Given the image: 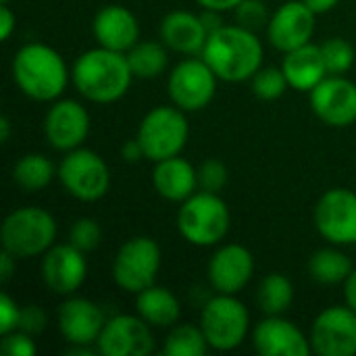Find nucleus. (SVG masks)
<instances>
[{
    "mask_svg": "<svg viewBox=\"0 0 356 356\" xmlns=\"http://www.w3.org/2000/svg\"><path fill=\"white\" fill-rule=\"evenodd\" d=\"M159 35L169 50L188 56H200L209 40V31L202 23V17L190 10H173L163 17Z\"/></svg>",
    "mask_w": 356,
    "mask_h": 356,
    "instance_id": "22",
    "label": "nucleus"
},
{
    "mask_svg": "<svg viewBox=\"0 0 356 356\" xmlns=\"http://www.w3.org/2000/svg\"><path fill=\"white\" fill-rule=\"evenodd\" d=\"M152 186L165 200L184 202L198 190V169L192 167L186 159L171 156L154 163Z\"/></svg>",
    "mask_w": 356,
    "mask_h": 356,
    "instance_id": "23",
    "label": "nucleus"
},
{
    "mask_svg": "<svg viewBox=\"0 0 356 356\" xmlns=\"http://www.w3.org/2000/svg\"><path fill=\"white\" fill-rule=\"evenodd\" d=\"M202 8H211V10H219V13H225V10H236V6L242 2V0H196Z\"/></svg>",
    "mask_w": 356,
    "mask_h": 356,
    "instance_id": "42",
    "label": "nucleus"
},
{
    "mask_svg": "<svg viewBox=\"0 0 356 356\" xmlns=\"http://www.w3.org/2000/svg\"><path fill=\"white\" fill-rule=\"evenodd\" d=\"M90 134L88 108L71 98L56 100L44 117V136L54 150L69 152L79 148Z\"/></svg>",
    "mask_w": 356,
    "mask_h": 356,
    "instance_id": "15",
    "label": "nucleus"
},
{
    "mask_svg": "<svg viewBox=\"0 0 356 356\" xmlns=\"http://www.w3.org/2000/svg\"><path fill=\"white\" fill-rule=\"evenodd\" d=\"M121 156H123V161H125V163H138V161L146 159L144 148H142V144H140V140H138V138L127 140V142L123 144V148H121Z\"/></svg>",
    "mask_w": 356,
    "mask_h": 356,
    "instance_id": "40",
    "label": "nucleus"
},
{
    "mask_svg": "<svg viewBox=\"0 0 356 356\" xmlns=\"http://www.w3.org/2000/svg\"><path fill=\"white\" fill-rule=\"evenodd\" d=\"M315 17L317 15L305 4V0L286 2L271 15L267 23L271 46L286 54L309 44L315 33Z\"/></svg>",
    "mask_w": 356,
    "mask_h": 356,
    "instance_id": "17",
    "label": "nucleus"
},
{
    "mask_svg": "<svg viewBox=\"0 0 356 356\" xmlns=\"http://www.w3.org/2000/svg\"><path fill=\"white\" fill-rule=\"evenodd\" d=\"M217 79L219 77L213 73L202 56L186 58L169 73V98L177 108L186 113L202 111L215 98Z\"/></svg>",
    "mask_w": 356,
    "mask_h": 356,
    "instance_id": "10",
    "label": "nucleus"
},
{
    "mask_svg": "<svg viewBox=\"0 0 356 356\" xmlns=\"http://www.w3.org/2000/svg\"><path fill=\"white\" fill-rule=\"evenodd\" d=\"M8 136H10V121L8 117H2L0 119V142H8Z\"/></svg>",
    "mask_w": 356,
    "mask_h": 356,
    "instance_id": "46",
    "label": "nucleus"
},
{
    "mask_svg": "<svg viewBox=\"0 0 356 356\" xmlns=\"http://www.w3.org/2000/svg\"><path fill=\"white\" fill-rule=\"evenodd\" d=\"M15 27H17V17L8 8V2H2V6H0V38L6 42L13 35Z\"/></svg>",
    "mask_w": 356,
    "mask_h": 356,
    "instance_id": "39",
    "label": "nucleus"
},
{
    "mask_svg": "<svg viewBox=\"0 0 356 356\" xmlns=\"http://www.w3.org/2000/svg\"><path fill=\"white\" fill-rule=\"evenodd\" d=\"M200 327L211 348L227 353L240 348L248 338L250 315L244 302L236 298V294H217L204 305Z\"/></svg>",
    "mask_w": 356,
    "mask_h": 356,
    "instance_id": "7",
    "label": "nucleus"
},
{
    "mask_svg": "<svg viewBox=\"0 0 356 356\" xmlns=\"http://www.w3.org/2000/svg\"><path fill=\"white\" fill-rule=\"evenodd\" d=\"M92 31L98 46L117 52H127L140 40V23L136 15L121 4L102 6L94 17Z\"/></svg>",
    "mask_w": 356,
    "mask_h": 356,
    "instance_id": "21",
    "label": "nucleus"
},
{
    "mask_svg": "<svg viewBox=\"0 0 356 356\" xmlns=\"http://www.w3.org/2000/svg\"><path fill=\"white\" fill-rule=\"evenodd\" d=\"M257 300L265 315H284L292 307L294 286L286 275L269 273L259 284Z\"/></svg>",
    "mask_w": 356,
    "mask_h": 356,
    "instance_id": "29",
    "label": "nucleus"
},
{
    "mask_svg": "<svg viewBox=\"0 0 356 356\" xmlns=\"http://www.w3.org/2000/svg\"><path fill=\"white\" fill-rule=\"evenodd\" d=\"M60 336L69 344H96L106 323L104 311L88 298H67L56 313Z\"/></svg>",
    "mask_w": 356,
    "mask_h": 356,
    "instance_id": "20",
    "label": "nucleus"
},
{
    "mask_svg": "<svg viewBox=\"0 0 356 356\" xmlns=\"http://www.w3.org/2000/svg\"><path fill=\"white\" fill-rule=\"evenodd\" d=\"M56 221L54 217L40 207H23L6 215L0 240L2 250L10 252L17 259L40 257L54 246L56 240Z\"/></svg>",
    "mask_w": 356,
    "mask_h": 356,
    "instance_id": "5",
    "label": "nucleus"
},
{
    "mask_svg": "<svg viewBox=\"0 0 356 356\" xmlns=\"http://www.w3.org/2000/svg\"><path fill=\"white\" fill-rule=\"evenodd\" d=\"M236 19H238V25H242L250 31H257V29L265 27L271 17H269V10L263 0H242L236 6Z\"/></svg>",
    "mask_w": 356,
    "mask_h": 356,
    "instance_id": "35",
    "label": "nucleus"
},
{
    "mask_svg": "<svg viewBox=\"0 0 356 356\" xmlns=\"http://www.w3.org/2000/svg\"><path fill=\"white\" fill-rule=\"evenodd\" d=\"M140 315H115L106 319L96 342L102 356H148L154 350V336Z\"/></svg>",
    "mask_w": 356,
    "mask_h": 356,
    "instance_id": "13",
    "label": "nucleus"
},
{
    "mask_svg": "<svg viewBox=\"0 0 356 356\" xmlns=\"http://www.w3.org/2000/svg\"><path fill=\"white\" fill-rule=\"evenodd\" d=\"M131 79L134 73L127 54L102 46L79 54L71 69V81L77 92L96 104H111L123 98Z\"/></svg>",
    "mask_w": 356,
    "mask_h": 356,
    "instance_id": "1",
    "label": "nucleus"
},
{
    "mask_svg": "<svg viewBox=\"0 0 356 356\" xmlns=\"http://www.w3.org/2000/svg\"><path fill=\"white\" fill-rule=\"evenodd\" d=\"M19 317H21V307L8 296H0V334H10L19 330Z\"/></svg>",
    "mask_w": 356,
    "mask_h": 356,
    "instance_id": "38",
    "label": "nucleus"
},
{
    "mask_svg": "<svg viewBox=\"0 0 356 356\" xmlns=\"http://www.w3.org/2000/svg\"><path fill=\"white\" fill-rule=\"evenodd\" d=\"M19 330L29 334V336H38L46 330V313L44 309H40L38 305H27L21 307V317H19Z\"/></svg>",
    "mask_w": 356,
    "mask_h": 356,
    "instance_id": "37",
    "label": "nucleus"
},
{
    "mask_svg": "<svg viewBox=\"0 0 356 356\" xmlns=\"http://www.w3.org/2000/svg\"><path fill=\"white\" fill-rule=\"evenodd\" d=\"M311 348L319 356L356 355V311L336 305L321 311L311 325Z\"/></svg>",
    "mask_w": 356,
    "mask_h": 356,
    "instance_id": "11",
    "label": "nucleus"
},
{
    "mask_svg": "<svg viewBox=\"0 0 356 356\" xmlns=\"http://www.w3.org/2000/svg\"><path fill=\"white\" fill-rule=\"evenodd\" d=\"M232 213L225 200L215 192H196L181 202L177 213V229L192 246H217L229 232Z\"/></svg>",
    "mask_w": 356,
    "mask_h": 356,
    "instance_id": "4",
    "label": "nucleus"
},
{
    "mask_svg": "<svg viewBox=\"0 0 356 356\" xmlns=\"http://www.w3.org/2000/svg\"><path fill=\"white\" fill-rule=\"evenodd\" d=\"M282 69L286 73V79L290 88L300 92H311L317 83H321L330 73L323 60L321 46L317 44H305L296 50L286 52Z\"/></svg>",
    "mask_w": 356,
    "mask_h": 356,
    "instance_id": "24",
    "label": "nucleus"
},
{
    "mask_svg": "<svg viewBox=\"0 0 356 356\" xmlns=\"http://www.w3.org/2000/svg\"><path fill=\"white\" fill-rule=\"evenodd\" d=\"M254 273V257L242 244L221 246L209 261V282L217 294L242 292Z\"/></svg>",
    "mask_w": 356,
    "mask_h": 356,
    "instance_id": "18",
    "label": "nucleus"
},
{
    "mask_svg": "<svg viewBox=\"0 0 356 356\" xmlns=\"http://www.w3.org/2000/svg\"><path fill=\"white\" fill-rule=\"evenodd\" d=\"M190 125L186 111L173 106H156L148 111L138 127V140L148 161L159 163L181 154L188 144Z\"/></svg>",
    "mask_w": 356,
    "mask_h": 356,
    "instance_id": "6",
    "label": "nucleus"
},
{
    "mask_svg": "<svg viewBox=\"0 0 356 356\" xmlns=\"http://www.w3.org/2000/svg\"><path fill=\"white\" fill-rule=\"evenodd\" d=\"M31 338L33 336H29L21 330H15V332L2 336L0 350L4 356H33L38 353V348Z\"/></svg>",
    "mask_w": 356,
    "mask_h": 356,
    "instance_id": "36",
    "label": "nucleus"
},
{
    "mask_svg": "<svg viewBox=\"0 0 356 356\" xmlns=\"http://www.w3.org/2000/svg\"><path fill=\"white\" fill-rule=\"evenodd\" d=\"M79 248L69 244H54L42 259V282L44 286L58 294H75L88 277V261Z\"/></svg>",
    "mask_w": 356,
    "mask_h": 356,
    "instance_id": "16",
    "label": "nucleus"
},
{
    "mask_svg": "<svg viewBox=\"0 0 356 356\" xmlns=\"http://www.w3.org/2000/svg\"><path fill=\"white\" fill-rule=\"evenodd\" d=\"M69 242L79 248L81 252H92L100 246L102 242V229L98 225L96 219H90V217H81L77 219L73 225H71V232H69Z\"/></svg>",
    "mask_w": 356,
    "mask_h": 356,
    "instance_id": "33",
    "label": "nucleus"
},
{
    "mask_svg": "<svg viewBox=\"0 0 356 356\" xmlns=\"http://www.w3.org/2000/svg\"><path fill=\"white\" fill-rule=\"evenodd\" d=\"M15 267H17V257H13L10 252L2 250V254H0V282L2 284H6L13 277Z\"/></svg>",
    "mask_w": 356,
    "mask_h": 356,
    "instance_id": "41",
    "label": "nucleus"
},
{
    "mask_svg": "<svg viewBox=\"0 0 356 356\" xmlns=\"http://www.w3.org/2000/svg\"><path fill=\"white\" fill-rule=\"evenodd\" d=\"M200 17H202V23H204V27H207V31H209V33H213V31H217L219 27H223V25H225V23H223V19H221V13H219V10L204 8V13H202Z\"/></svg>",
    "mask_w": 356,
    "mask_h": 356,
    "instance_id": "43",
    "label": "nucleus"
},
{
    "mask_svg": "<svg viewBox=\"0 0 356 356\" xmlns=\"http://www.w3.org/2000/svg\"><path fill=\"white\" fill-rule=\"evenodd\" d=\"M323 60L330 75H344L355 65V48L344 38H330L321 44Z\"/></svg>",
    "mask_w": 356,
    "mask_h": 356,
    "instance_id": "31",
    "label": "nucleus"
},
{
    "mask_svg": "<svg viewBox=\"0 0 356 356\" xmlns=\"http://www.w3.org/2000/svg\"><path fill=\"white\" fill-rule=\"evenodd\" d=\"M69 77L71 73L63 56L54 48L40 42L25 44L13 58V79L17 88L31 100H56L65 92Z\"/></svg>",
    "mask_w": 356,
    "mask_h": 356,
    "instance_id": "3",
    "label": "nucleus"
},
{
    "mask_svg": "<svg viewBox=\"0 0 356 356\" xmlns=\"http://www.w3.org/2000/svg\"><path fill=\"white\" fill-rule=\"evenodd\" d=\"M355 265L350 257H346L338 248H323L317 250L311 261H309V273L315 282L334 286V284H344L348 275L353 273Z\"/></svg>",
    "mask_w": 356,
    "mask_h": 356,
    "instance_id": "27",
    "label": "nucleus"
},
{
    "mask_svg": "<svg viewBox=\"0 0 356 356\" xmlns=\"http://www.w3.org/2000/svg\"><path fill=\"white\" fill-rule=\"evenodd\" d=\"M54 175H58V169H54V163L40 152L23 154L13 167V181L23 192L44 190L46 186H50Z\"/></svg>",
    "mask_w": 356,
    "mask_h": 356,
    "instance_id": "26",
    "label": "nucleus"
},
{
    "mask_svg": "<svg viewBox=\"0 0 356 356\" xmlns=\"http://www.w3.org/2000/svg\"><path fill=\"white\" fill-rule=\"evenodd\" d=\"M125 54L131 73L138 79H154L163 75L169 65L167 46L163 42H138Z\"/></svg>",
    "mask_w": 356,
    "mask_h": 356,
    "instance_id": "28",
    "label": "nucleus"
},
{
    "mask_svg": "<svg viewBox=\"0 0 356 356\" xmlns=\"http://www.w3.org/2000/svg\"><path fill=\"white\" fill-rule=\"evenodd\" d=\"M221 81L240 83L252 79L263 67V44L254 31L242 25H223L209 33L200 54Z\"/></svg>",
    "mask_w": 356,
    "mask_h": 356,
    "instance_id": "2",
    "label": "nucleus"
},
{
    "mask_svg": "<svg viewBox=\"0 0 356 356\" xmlns=\"http://www.w3.org/2000/svg\"><path fill=\"white\" fill-rule=\"evenodd\" d=\"M138 315L152 327H173L181 317V305L177 296L161 286H150L136 294Z\"/></svg>",
    "mask_w": 356,
    "mask_h": 356,
    "instance_id": "25",
    "label": "nucleus"
},
{
    "mask_svg": "<svg viewBox=\"0 0 356 356\" xmlns=\"http://www.w3.org/2000/svg\"><path fill=\"white\" fill-rule=\"evenodd\" d=\"M290 88L282 67H261L252 77V92L261 100H277Z\"/></svg>",
    "mask_w": 356,
    "mask_h": 356,
    "instance_id": "32",
    "label": "nucleus"
},
{
    "mask_svg": "<svg viewBox=\"0 0 356 356\" xmlns=\"http://www.w3.org/2000/svg\"><path fill=\"white\" fill-rule=\"evenodd\" d=\"M313 113L330 127H348L356 121V83L344 75H327L311 92Z\"/></svg>",
    "mask_w": 356,
    "mask_h": 356,
    "instance_id": "14",
    "label": "nucleus"
},
{
    "mask_svg": "<svg viewBox=\"0 0 356 356\" xmlns=\"http://www.w3.org/2000/svg\"><path fill=\"white\" fill-rule=\"evenodd\" d=\"M2 2H8V0H2Z\"/></svg>",
    "mask_w": 356,
    "mask_h": 356,
    "instance_id": "47",
    "label": "nucleus"
},
{
    "mask_svg": "<svg viewBox=\"0 0 356 356\" xmlns=\"http://www.w3.org/2000/svg\"><path fill=\"white\" fill-rule=\"evenodd\" d=\"M315 227L332 244H356V194L346 188L327 190L315 207Z\"/></svg>",
    "mask_w": 356,
    "mask_h": 356,
    "instance_id": "12",
    "label": "nucleus"
},
{
    "mask_svg": "<svg viewBox=\"0 0 356 356\" xmlns=\"http://www.w3.org/2000/svg\"><path fill=\"white\" fill-rule=\"evenodd\" d=\"M58 179L63 188L81 202H96L111 188V171L104 159L81 146L65 152L58 165Z\"/></svg>",
    "mask_w": 356,
    "mask_h": 356,
    "instance_id": "8",
    "label": "nucleus"
},
{
    "mask_svg": "<svg viewBox=\"0 0 356 356\" xmlns=\"http://www.w3.org/2000/svg\"><path fill=\"white\" fill-rule=\"evenodd\" d=\"M252 344L261 356H309L311 340L282 315H267L252 330Z\"/></svg>",
    "mask_w": 356,
    "mask_h": 356,
    "instance_id": "19",
    "label": "nucleus"
},
{
    "mask_svg": "<svg viewBox=\"0 0 356 356\" xmlns=\"http://www.w3.org/2000/svg\"><path fill=\"white\" fill-rule=\"evenodd\" d=\"M209 340L200 325L179 323L173 325L165 344L163 355L167 356H204L209 353Z\"/></svg>",
    "mask_w": 356,
    "mask_h": 356,
    "instance_id": "30",
    "label": "nucleus"
},
{
    "mask_svg": "<svg viewBox=\"0 0 356 356\" xmlns=\"http://www.w3.org/2000/svg\"><path fill=\"white\" fill-rule=\"evenodd\" d=\"M340 0H305V4L315 13V15H323V13H330L334 6H338Z\"/></svg>",
    "mask_w": 356,
    "mask_h": 356,
    "instance_id": "45",
    "label": "nucleus"
},
{
    "mask_svg": "<svg viewBox=\"0 0 356 356\" xmlns=\"http://www.w3.org/2000/svg\"><path fill=\"white\" fill-rule=\"evenodd\" d=\"M227 167L217 159H209L198 167V188L204 192L219 194L227 186Z\"/></svg>",
    "mask_w": 356,
    "mask_h": 356,
    "instance_id": "34",
    "label": "nucleus"
},
{
    "mask_svg": "<svg viewBox=\"0 0 356 356\" xmlns=\"http://www.w3.org/2000/svg\"><path fill=\"white\" fill-rule=\"evenodd\" d=\"M161 261V246L148 236H136L119 248L113 261V280L121 290L138 294L154 286Z\"/></svg>",
    "mask_w": 356,
    "mask_h": 356,
    "instance_id": "9",
    "label": "nucleus"
},
{
    "mask_svg": "<svg viewBox=\"0 0 356 356\" xmlns=\"http://www.w3.org/2000/svg\"><path fill=\"white\" fill-rule=\"evenodd\" d=\"M344 300L353 311H356V267L348 275V280L344 282Z\"/></svg>",
    "mask_w": 356,
    "mask_h": 356,
    "instance_id": "44",
    "label": "nucleus"
}]
</instances>
